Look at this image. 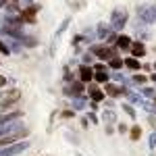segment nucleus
<instances>
[{
  "label": "nucleus",
  "instance_id": "f257e3e1",
  "mask_svg": "<svg viewBox=\"0 0 156 156\" xmlns=\"http://www.w3.org/2000/svg\"><path fill=\"white\" fill-rule=\"evenodd\" d=\"M40 11V6H29V9H25L23 12H21V21H25V23H34V19H36V12Z\"/></svg>",
  "mask_w": 156,
  "mask_h": 156
},
{
  "label": "nucleus",
  "instance_id": "f03ea898",
  "mask_svg": "<svg viewBox=\"0 0 156 156\" xmlns=\"http://www.w3.org/2000/svg\"><path fill=\"white\" fill-rule=\"evenodd\" d=\"M94 52L98 54V58H110V56H115V54H117L115 50L106 48V46H96V48H94Z\"/></svg>",
  "mask_w": 156,
  "mask_h": 156
},
{
  "label": "nucleus",
  "instance_id": "7ed1b4c3",
  "mask_svg": "<svg viewBox=\"0 0 156 156\" xmlns=\"http://www.w3.org/2000/svg\"><path fill=\"white\" fill-rule=\"evenodd\" d=\"M19 98H21V92H19V90H15V92H12L9 98H4V100L0 102V106H2V108H9L11 104H15V102H17Z\"/></svg>",
  "mask_w": 156,
  "mask_h": 156
},
{
  "label": "nucleus",
  "instance_id": "20e7f679",
  "mask_svg": "<svg viewBox=\"0 0 156 156\" xmlns=\"http://www.w3.org/2000/svg\"><path fill=\"white\" fill-rule=\"evenodd\" d=\"M94 71H96V75H94V79H96V81H100V83H102V81H106V79H108L106 67H102V65H96V67H94Z\"/></svg>",
  "mask_w": 156,
  "mask_h": 156
},
{
  "label": "nucleus",
  "instance_id": "39448f33",
  "mask_svg": "<svg viewBox=\"0 0 156 156\" xmlns=\"http://www.w3.org/2000/svg\"><path fill=\"white\" fill-rule=\"evenodd\" d=\"M79 73H81V81H90V79L94 77V75H92V73H94V69H90V67H85V65L79 69Z\"/></svg>",
  "mask_w": 156,
  "mask_h": 156
},
{
  "label": "nucleus",
  "instance_id": "423d86ee",
  "mask_svg": "<svg viewBox=\"0 0 156 156\" xmlns=\"http://www.w3.org/2000/svg\"><path fill=\"white\" fill-rule=\"evenodd\" d=\"M129 48H131V52L135 54V56H144V52H146L144 44H140V42H137V44H131Z\"/></svg>",
  "mask_w": 156,
  "mask_h": 156
},
{
  "label": "nucleus",
  "instance_id": "0eeeda50",
  "mask_svg": "<svg viewBox=\"0 0 156 156\" xmlns=\"http://www.w3.org/2000/svg\"><path fill=\"white\" fill-rule=\"evenodd\" d=\"M121 92L123 90H121L119 85H106V94H110V96H119Z\"/></svg>",
  "mask_w": 156,
  "mask_h": 156
},
{
  "label": "nucleus",
  "instance_id": "6e6552de",
  "mask_svg": "<svg viewBox=\"0 0 156 156\" xmlns=\"http://www.w3.org/2000/svg\"><path fill=\"white\" fill-rule=\"evenodd\" d=\"M125 65H127L129 69H133V71H137V69L142 67V65H140V60H135V58H127V62H125Z\"/></svg>",
  "mask_w": 156,
  "mask_h": 156
},
{
  "label": "nucleus",
  "instance_id": "1a4fd4ad",
  "mask_svg": "<svg viewBox=\"0 0 156 156\" xmlns=\"http://www.w3.org/2000/svg\"><path fill=\"white\" fill-rule=\"evenodd\" d=\"M129 135H131V140H135V142H137V137L142 135V129H140V127L135 125V127H131V131H129Z\"/></svg>",
  "mask_w": 156,
  "mask_h": 156
},
{
  "label": "nucleus",
  "instance_id": "9d476101",
  "mask_svg": "<svg viewBox=\"0 0 156 156\" xmlns=\"http://www.w3.org/2000/svg\"><path fill=\"white\" fill-rule=\"evenodd\" d=\"M131 44H129V37L127 36H121L119 37V48H129Z\"/></svg>",
  "mask_w": 156,
  "mask_h": 156
},
{
  "label": "nucleus",
  "instance_id": "9b49d317",
  "mask_svg": "<svg viewBox=\"0 0 156 156\" xmlns=\"http://www.w3.org/2000/svg\"><path fill=\"white\" fill-rule=\"evenodd\" d=\"M92 98H94V100H102V98H104V92H98V90H92Z\"/></svg>",
  "mask_w": 156,
  "mask_h": 156
},
{
  "label": "nucleus",
  "instance_id": "f8f14e48",
  "mask_svg": "<svg viewBox=\"0 0 156 156\" xmlns=\"http://www.w3.org/2000/svg\"><path fill=\"white\" fill-rule=\"evenodd\" d=\"M110 67H112V69H121V67H123V62H121L119 58H112V60H110Z\"/></svg>",
  "mask_w": 156,
  "mask_h": 156
},
{
  "label": "nucleus",
  "instance_id": "ddd939ff",
  "mask_svg": "<svg viewBox=\"0 0 156 156\" xmlns=\"http://www.w3.org/2000/svg\"><path fill=\"white\" fill-rule=\"evenodd\" d=\"M0 52H2V54H9V48H6L2 42H0Z\"/></svg>",
  "mask_w": 156,
  "mask_h": 156
},
{
  "label": "nucleus",
  "instance_id": "4468645a",
  "mask_svg": "<svg viewBox=\"0 0 156 156\" xmlns=\"http://www.w3.org/2000/svg\"><path fill=\"white\" fill-rule=\"evenodd\" d=\"M2 85H4V77L0 75V87H2Z\"/></svg>",
  "mask_w": 156,
  "mask_h": 156
},
{
  "label": "nucleus",
  "instance_id": "2eb2a0df",
  "mask_svg": "<svg viewBox=\"0 0 156 156\" xmlns=\"http://www.w3.org/2000/svg\"><path fill=\"white\" fill-rule=\"evenodd\" d=\"M154 67H156V65H154Z\"/></svg>",
  "mask_w": 156,
  "mask_h": 156
}]
</instances>
